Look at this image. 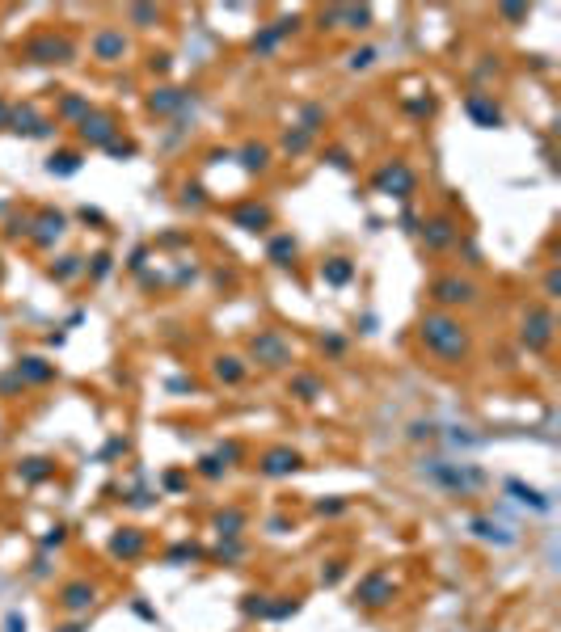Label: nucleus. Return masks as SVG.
I'll use <instances>...</instances> for the list:
<instances>
[{"label": "nucleus", "mask_w": 561, "mask_h": 632, "mask_svg": "<svg viewBox=\"0 0 561 632\" xmlns=\"http://www.w3.org/2000/svg\"><path fill=\"white\" fill-rule=\"evenodd\" d=\"M422 342L431 346L439 358H465L469 350V334H465V325H456L452 316H426L422 320Z\"/></svg>", "instance_id": "obj_1"}, {"label": "nucleus", "mask_w": 561, "mask_h": 632, "mask_svg": "<svg viewBox=\"0 0 561 632\" xmlns=\"http://www.w3.org/2000/svg\"><path fill=\"white\" fill-rule=\"evenodd\" d=\"M523 342L532 346V350H544L553 342V316L544 308H532V312L523 316Z\"/></svg>", "instance_id": "obj_2"}, {"label": "nucleus", "mask_w": 561, "mask_h": 632, "mask_svg": "<svg viewBox=\"0 0 561 632\" xmlns=\"http://www.w3.org/2000/svg\"><path fill=\"white\" fill-rule=\"evenodd\" d=\"M431 295L439 299V304H469V299L477 295V287L465 283V279H439V283L431 287Z\"/></svg>", "instance_id": "obj_3"}, {"label": "nucleus", "mask_w": 561, "mask_h": 632, "mask_svg": "<svg viewBox=\"0 0 561 632\" xmlns=\"http://www.w3.org/2000/svg\"><path fill=\"white\" fill-rule=\"evenodd\" d=\"M253 354L266 358V367H283V362H287V346H283V338H275V334H262V338L253 342Z\"/></svg>", "instance_id": "obj_4"}, {"label": "nucleus", "mask_w": 561, "mask_h": 632, "mask_svg": "<svg viewBox=\"0 0 561 632\" xmlns=\"http://www.w3.org/2000/svg\"><path fill=\"white\" fill-rule=\"evenodd\" d=\"M380 186H384V190H397V194L405 198V194H410V186H414V177H410V169H405V164L397 160L392 169H384V173H380Z\"/></svg>", "instance_id": "obj_5"}, {"label": "nucleus", "mask_w": 561, "mask_h": 632, "mask_svg": "<svg viewBox=\"0 0 561 632\" xmlns=\"http://www.w3.org/2000/svg\"><path fill=\"white\" fill-rule=\"evenodd\" d=\"M295 464H300L295 451H271L266 464H262V472H266V477H283V472H295Z\"/></svg>", "instance_id": "obj_6"}, {"label": "nucleus", "mask_w": 561, "mask_h": 632, "mask_svg": "<svg viewBox=\"0 0 561 632\" xmlns=\"http://www.w3.org/2000/svg\"><path fill=\"white\" fill-rule=\"evenodd\" d=\"M123 34L118 30H102V34L93 39V51H97V59H114V55H123Z\"/></svg>", "instance_id": "obj_7"}, {"label": "nucleus", "mask_w": 561, "mask_h": 632, "mask_svg": "<svg viewBox=\"0 0 561 632\" xmlns=\"http://www.w3.org/2000/svg\"><path fill=\"white\" fill-rule=\"evenodd\" d=\"M93 603V586H85V582H72L68 590H63V607L68 611H85Z\"/></svg>", "instance_id": "obj_8"}, {"label": "nucleus", "mask_w": 561, "mask_h": 632, "mask_svg": "<svg viewBox=\"0 0 561 632\" xmlns=\"http://www.w3.org/2000/svg\"><path fill=\"white\" fill-rule=\"evenodd\" d=\"M359 598H363V603H372V607H380V603H384V598H388V582H384L380 574H372L368 582H363Z\"/></svg>", "instance_id": "obj_9"}, {"label": "nucleus", "mask_w": 561, "mask_h": 632, "mask_svg": "<svg viewBox=\"0 0 561 632\" xmlns=\"http://www.w3.org/2000/svg\"><path fill=\"white\" fill-rule=\"evenodd\" d=\"M30 55H47L43 63H51L55 55H63V59H68V55H72V47H68V43H59V39H43V43H34V47H30Z\"/></svg>", "instance_id": "obj_10"}, {"label": "nucleus", "mask_w": 561, "mask_h": 632, "mask_svg": "<svg viewBox=\"0 0 561 632\" xmlns=\"http://www.w3.org/2000/svg\"><path fill=\"white\" fill-rule=\"evenodd\" d=\"M114 135V127L106 122V118H85V140H93V144H106Z\"/></svg>", "instance_id": "obj_11"}, {"label": "nucleus", "mask_w": 561, "mask_h": 632, "mask_svg": "<svg viewBox=\"0 0 561 632\" xmlns=\"http://www.w3.org/2000/svg\"><path fill=\"white\" fill-rule=\"evenodd\" d=\"M469 114H477L485 127H494V122H498V106H489L485 97H469Z\"/></svg>", "instance_id": "obj_12"}, {"label": "nucleus", "mask_w": 561, "mask_h": 632, "mask_svg": "<svg viewBox=\"0 0 561 632\" xmlns=\"http://www.w3.org/2000/svg\"><path fill=\"white\" fill-rule=\"evenodd\" d=\"M144 548V536L140 531H127V536H114V552H123V556H136Z\"/></svg>", "instance_id": "obj_13"}, {"label": "nucleus", "mask_w": 561, "mask_h": 632, "mask_svg": "<svg viewBox=\"0 0 561 632\" xmlns=\"http://www.w3.org/2000/svg\"><path fill=\"white\" fill-rule=\"evenodd\" d=\"M237 219L249 224V228H262V224L271 219V211H266V207H245V211H237Z\"/></svg>", "instance_id": "obj_14"}, {"label": "nucleus", "mask_w": 561, "mask_h": 632, "mask_svg": "<svg viewBox=\"0 0 561 632\" xmlns=\"http://www.w3.org/2000/svg\"><path fill=\"white\" fill-rule=\"evenodd\" d=\"M426 241H431L435 249H439V245H447V241H452V228H447L443 219H435V224H431V237H426Z\"/></svg>", "instance_id": "obj_15"}, {"label": "nucleus", "mask_w": 561, "mask_h": 632, "mask_svg": "<svg viewBox=\"0 0 561 632\" xmlns=\"http://www.w3.org/2000/svg\"><path fill=\"white\" fill-rule=\"evenodd\" d=\"M325 274H329V283H346V279H350V265H346V261L338 257V261H334V265H329V270H325Z\"/></svg>", "instance_id": "obj_16"}, {"label": "nucleus", "mask_w": 561, "mask_h": 632, "mask_svg": "<svg viewBox=\"0 0 561 632\" xmlns=\"http://www.w3.org/2000/svg\"><path fill=\"white\" fill-rule=\"evenodd\" d=\"M25 375L30 380H51V367H43L39 358H25Z\"/></svg>", "instance_id": "obj_17"}, {"label": "nucleus", "mask_w": 561, "mask_h": 632, "mask_svg": "<svg viewBox=\"0 0 561 632\" xmlns=\"http://www.w3.org/2000/svg\"><path fill=\"white\" fill-rule=\"evenodd\" d=\"M220 375H224V380H241V367H237V358H220Z\"/></svg>", "instance_id": "obj_18"}, {"label": "nucleus", "mask_w": 561, "mask_h": 632, "mask_svg": "<svg viewBox=\"0 0 561 632\" xmlns=\"http://www.w3.org/2000/svg\"><path fill=\"white\" fill-rule=\"evenodd\" d=\"M287 253H295V241H275V249H271V257H287Z\"/></svg>", "instance_id": "obj_19"}, {"label": "nucleus", "mask_w": 561, "mask_h": 632, "mask_svg": "<svg viewBox=\"0 0 561 632\" xmlns=\"http://www.w3.org/2000/svg\"><path fill=\"white\" fill-rule=\"evenodd\" d=\"M63 632H81V624H72V628H63Z\"/></svg>", "instance_id": "obj_20"}]
</instances>
